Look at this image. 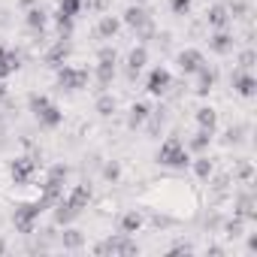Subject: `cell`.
I'll return each instance as SVG.
<instances>
[{"instance_id": "cell-38", "label": "cell", "mask_w": 257, "mask_h": 257, "mask_svg": "<svg viewBox=\"0 0 257 257\" xmlns=\"http://www.w3.org/2000/svg\"><path fill=\"white\" fill-rule=\"evenodd\" d=\"M0 124H4V115H0Z\"/></svg>"}, {"instance_id": "cell-12", "label": "cell", "mask_w": 257, "mask_h": 257, "mask_svg": "<svg viewBox=\"0 0 257 257\" xmlns=\"http://www.w3.org/2000/svg\"><path fill=\"white\" fill-rule=\"evenodd\" d=\"M140 230H143V215H140L137 209H131V212H124V215H121V221H118V233L134 236V233H140Z\"/></svg>"}, {"instance_id": "cell-6", "label": "cell", "mask_w": 257, "mask_h": 257, "mask_svg": "<svg viewBox=\"0 0 257 257\" xmlns=\"http://www.w3.org/2000/svg\"><path fill=\"white\" fill-rule=\"evenodd\" d=\"M10 173H13V182L16 185H31V179L37 173V158H28V155L16 158L13 167H10Z\"/></svg>"}, {"instance_id": "cell-30", "label": "cell", "mask_w": 257, "mask_h": 257, "mask_svg": "<svg viewBox=\"0 0 257 257\" xmlns=\"http://www.w3.org/2000/svg\"><path fill=\"white\" fill-rule=\"evenodd\" d=\"M115 61H118V52H115L112 46H103V49L97 52V64H112V67H115Z\"/></svg>"}, {"instance_id": "cell-13", "label": "cell", "mask_w": 257, "mask_h": 257, "mask_svg": "<svg viewBox=\"0 0 257 257\" xmlns=\"http://www.w3.org/2000/svg\"><path fill=\"white\" fill-rule=\"evenodd\" d=\"M230 13H227V7H221V4H215L212 10H206V25H212L215 31H224L227 25H230Z\"/></svg>"}, {"instance_id": "cell-20", "label": "cell", "mask_w": 257, "mask_h": 257, "mask_svg": "<svg viewBox=\"0 0 257 257\" xmlns=\"http://www.w3.org/2000/svg\"><path fill=\"white\" fill-rule=\"evenodd\" d=\"M76 215H79V212H76V209H73V206H70L64 197L55 203V224H58V227H67V224H73V218H76Z\"/></svg>"}, {"instance_id": "cell-8", "label": "cell", "mask_w": 257, "mask_h": 257, "mask_svg": "<svg viewBox=\"0 0 257 257\" xmlns=\"http://www.w3.org/2000/svg\"><path fill=\"white\" fill-rule=\"evenodd\" d=\"M203 64H206V58H203L200 49H185V52H179V70H182L185 76H194Z\"/></svg>"}, {"instance_id": "cell-19", "label": "cell", "mask_w": 257, "mask_h": 257, "mask_svg": "<svg viewBox=\"0 0 257 257\" xmlns=\"http://www.w3.org/2000/svg\"><path fill=\"white\" fill-rule=\"evenodd\" d=\"M67 55H70V46H67L64 40H58V43H55V46H52V49L46 52V64L58 70V67H61V64L67 61Z\"/></svg>"}, {"instance_id": "cell-10", "label": "cell", "mask_w": 257, "mask_h": 257, "mask_svg": "<svg viewBox=\"0 0 257 257\" xmlns=\"http://www.w3.org/2000/svg\"><path fill=\"white\" fill-rule=\"evenodd\" d=\"M233 88H236V94H242V97H254L257 82H254V76H251L248 70H236V73H233Z\"/></svg>"}, {"instance_id": "cell-3", "label": "cell", "mask_w": 257, "mask_h": 257, "mask_svg": "<svg viewBox=\"0 0 257 257\" xmlns=\"http://www.w3.org/2000/svg\"><path fill=\"white\" fill-rule=\"evenodd\" d=\"M58 85L67 91H82L88 85V70L73 67V64H61L58 67Z\"/></svg>"}, {"instance_id": "cell-36", "label": "cell", "mask_w": 257, "mask_h": 257, "mask_svg": "<svg viewBox=\"0 0 257 257\" xmlns=\"http://www.w3.org/2000/svg\"><path fill=\"white\" fill-rule=\"evenodd\" d=\"M0 100H7V85H4V79H0Z\"/></svg>"}, {"instance_id": "cell-37", "label": "cell", "mask_w": 257, "mask_h": 257, "mask_svg": "<svg viewBox=\"0 0 257 257\" xmlns=\"http://www.w3.org/2000/svg\"><path fill=\"white\" fill-rule=\"evenodd\" d=\"M4 251H7V242H4V239H0V254H4Z\"/></svg>"}, {"instance_id": "cell-31", "label": "cell", "mask_w": 257, "mask_h": 257, "mask_svg": "<svg viewBox=\"0 0 257 257\" xmlns=\"http://www.w3.org/2000/svg\"><path fill=\"white\" fill-rule=\"evenodd\" d=\"M103 179H106V182H118V179H121V167H118L115 161H109V164L103 167Z\"/></svg>"}, {"instance_id": "cell-15", "label": "cell", "mask_w": 257, "mask_h": 257, "mask_svg": "<svg viewBox=\"0 0 257 257\" xmlns=\"http://www.w3.org/2000/svg\"><path fill=\"white\" fill-rule=\"evenodd\" d=\"M64 200H67L76 212H82V209H88V203H91V188H88V185H76Z\"/></svg>"}, {"instance_id": "cell-34", "label": "cell", "mask_w": 257, "mask_h": 257, "mask_svg": "<svg viewBox=\"0 0 257 257\" xmlns=\"http://www.w3.org/2000/svg\"><path fill=\"white\" fill-rule=\"evenodd\" d=\"M19 4H22L25 10H31V7H40V0H19Z\"/></svg>"}, {"instance_id": "cell-32", "label": "cell", "mask_w": 257, "mask_h": 257, "mask_svg": "<svg viewBox=\"0 0 257 257\" xmlns=\"http://www.w3.org/2000/svg\"><path fill=\"white\" fill-rule=\"evenodd\" d=\"M170 10H173L176 16H185V13L191 10V0H170Z\"/></svg>"}, {"instance_id": "cell-1", "label": "cell", "mask_w": 257, "mask_h": 257, "mask_svg": "<svg viewBox=\"0 0 257 257\" xmlns=\"http://www.w3.org/2000/svg\"><path fill=\"white\" fill-rule=\"evenodd\" d=\"M49 209V203L40 197V200H34V203H22V206H16V215H13V224H16V230L19 233H25V236H31L34 230H37V221H40V215Z\"/></svg>"}, {"instance_id": "cell-2", "label": "cell", "mask_w": 257, "mask_h": 257, "mask_svg": "<svg viewBox=\"0 0 257 257\" xmlns=\"http://www.w3.org/2000/svg\"><path fill=\"white\" fill-rule=\"evenodd\" d=\"M158 161H161L164 167H176V170H182V167L191 164V155H188V146H185L182 140L170 137V140H164V146H161V152H158Z\"/></svg>"}, {"instance_id": "cell-17", "label": "cell", "mask_w": 257, "mask_h": 257, "mask_svg": "<svg viewBox=\"0 0 257 257\" xmlns=\"http://www.w3.org/2000/svg\"><path fill=\"white\" fill-rule=\"evenodd\" d=\"M209 49H212L215 55H230V52H233V37H230L227 31H215V34L209 37Z\"/></svg>"}, {"instance_id": "cell-22", "label": "cell", "mask_w": 257, "mask_h": 257, "mask_svg": "<svg viewBox=\"0 0 257 257\" xmlns=\"http://www.w3.org/2000/svg\"><path fill=\"white\" fill-rule=\"evenodd\" d=\"M118 28H121V22H118L115 16H103L100 25H97V37H100V40H112V37L118 34Z\"/></svg>"}, {"instance_id": "cell-35", "label": "cell", "mask_w": 257, "mask_h": 257, "mask_svg": "<svg viewBox=\"0 0 257 257\" xmlns=\"http://www.w3.org/2000/svg\"><path fill=\"white\" fill-rule=\"evenodd\" d=\"M248 251H257V236H248Z\"/></svg>"}, {"instance_id": "cell-27", "label": "cell", "mask_w": 257, "mask_h": 257, "mask_svg": "<svg viewBox=\"0 0 257 257\" xmlns=\"http://www.w3.org/2000/svg\"><path fill=\"white\" fill-rule=\"evenodd\" d=\"M58 4H61V10L58 13H64V16H79L82 13V7H85V0H58Z\"/></svg>"}, {"instance_id": "cell-5", "label": "cell", "mask_w": 257, "mask_h": 257, "mask_svg": "<svg viewBox=\"0 0 257 257\" xmlns=\"http://www.w3.org/2000/svg\"><path fill=\"white\" fill-rule=\"evenodd\" d=\"M170 88H173L170 70H167V67H155V70L149 73V79H146V91H149L152 97H164Z\"/></svg>"}, {"instance_id": "cell-23", "label": "cell", "mask_w": 257, "mask_h": 257, "mask_svg": "<svg viewBox=\"0 0 257 257\" xmlns=\"http://www.w3.org/2000/svg\"><path fill=\"white\" fill-rule=\"evenodd\" d=\"M215 121H218V115H215V109H212V106L197 109V124L203 127V131H215Z\"/></svg>"}, {"instance_id": "cell-9", "label": "cell", "mask_w": 257, "mask_h": 257, "mask_svg": "<svg viewBox=\"0 0 257 257\" xmlns=\"http://www.w3.org/2000/svg\"><path fill=\"white\" fill-rule=\"evenodd\" d=\"M37 121H40V127H43V131H55V127H61V121H64V112L55 106V103H49L40 115H34Z\"/></svg>"}, {"instance_id": "cell-33", "label": "cell", "mask_w": 257, "mask_h": 257, "mask_svg": "<svg viewBox=\"0 0 257 257\" xmlns=\"http://www.w3.org/2000/svg\"><path fill=\"white\" fill-rule=\"evenodd\" d=\"M239 61H242V70H251V67H254V52H251V49H248V52H242V58H239Z\"/></svg>"}, {"instance_id": "cell-24", "label": "cell", "mask_w": 257, "mask_h": 257, "mask_svg": "<svg viewBox=\"0 0 257 257\" xmlns=\"http://www.w3.org/2000/svg\"><path fill=\"white\" fill-rule=\"evenodd\" d=\"M94 73H97V85H100L103 91H106V88L112 85V79H115V67H112V64H97Z\"/></svg>"}, {"instance_id": "cell-4", "label": "cell", "mask_w": 257, "mask_h": 257, "mask_svg": "<svg viewBox=\"0 0 257 257\" xmlns=\"http://www.w3.org/2000/svg\"><path fill=\"white\" fill-rule=\"evenodd\" d=\"M94 251H97V254H137L140 245L127 236V233H118V236H109L106 242H100Z\"/></svg>"}, {"instance_id": "cell-11", "label": "cell", "mask_w": 257, "mask_h": 257, "mask_svg": "<svg viewBox=\"0 0 257 257\" xmlns=\"http://www.w3.org/2000/svg\"><path fill=\"white\" fill-rule=\"evenodd\" d=\"M146 61H149L146 46H137L131 55H127V79H137V76H140V70L146 67Z\"/></svg>"}, {"instance_id": "cell-26", "label": "cell", "mask_w": 257, "mask_h": 257, "mask_svg": "<svg viewBox=\"0 0 257 257\" xmlns=\"http://www.w3.org/2000/svg\"><path fill=\"white\" fill-rule=\"evenodd\" d=\"M209 140H212V131H203V127H200V131H197V137L188 143V149H191V152H206Z\"/></svg>"}, {"instance_id": "cell-16", "label": "cell", "mask_w": 257, "mask_h": 257, "mask_svg": "<svg viewBox=\"0 0 257 257\" xmlns=\"http://www.w3.org/2000/svg\"><path fill=\"white\" fill-rule=\"evenodd\" d=\"M25 25H28L34 34H43V31L49 28V16H46L40 7H31V10L25 13Z\"/></svg>"}, {"instance_id": "cell-18", "label": "cell", "mask_w": 257, "mask_h": 257, "mask_svg": "<svg viewBox=\"0 0 257 257\" xmlns=\"http://www.w3.org/2000/svg\"><path fill=\"white\" fill-rule=\"evenodd\" d=\"M149 115H152V109L146 103H134L131 106V115H127V127H131V131H140V127L149 121Z\"/></svg>"}, {"instance_id": "cell-21", "label": "cell", "mask_w": 257, "mask_h": 257, "mask_svg": "<svg viewBox=\"0 0 257 257\" xmlns=\"http://www.w3.org/2000/svg\"><path fill=\"white\" fill-rule=\"evenodd\" d=\"M61 245H64L67 251H79V248L85 245V236H82V230H76V227H70V224H67V230L61 233Z\"/></svg>"}, {"instance_id": "cell-28", "label": "cell", "mask_w": 257, "mask_h": 257, "mask_svg": "<svg viewBox=\"0 0 257 257\" xmlns=\"http://www.w3.org/2000/svg\"><path fill=\"white\" fill-rule=\"evenodd\" d=\"M194 173H197V179H209V176H212V161L200 155V158L194 161Z\"/></svg>"}, {"instance_id": "cell-25", "label": "cell", "mask_w": 257, "mask_h": 257, "mask_svg": "<svg viewBox=\"0 0 257 257\" xmlns=\"http://www.w3.org/2000/svg\"><path fill=\"white\" fill-rule=\"evenodd\" d=\"M115 106H118V103H115V97H112V94H106V91H103V94L97 97V112H100L103 118H109V115L115 112Z\"/></svg>"}, {"instance_id": "cell-7", "label": "cell", "mask_w": 257, "mask_h": 257, "mask_svg": "<svg viewBox=\"0 0 257 257\" xmlns=\"http://www.w3.org/2000/svg\"><path fill=\"white\" fill-rule=\"evenodd\" d=\"M19 67H22V58H19V52L0 43V79H10V76H16V73H19Z\"/></svg>"}, {"instance_id": "cell-29", "label": "cell", "mask_w": 257, "mask_h": 257, "mask_svg": "<svg viewBox=\"0 0 257 257\" xmlns=\"http://www.w3.org/2000/svg\"><path fill=\"white\" fill-rule=\"evenodd\" d=\"M224 236H230V239H239L242 236V218L239 215L233 221H224Z\"/></svg>"}, {"instance_id": "cell-14", "label": "cell", "mask_w": 257, "mask_h": 257, "mask_svg": "<svg viewBox=\"0 0 257 257\" xmlns=\"http://www.w3.org/2000/svg\"><path fill=\"white\" fill-rule=\"evenodd\" d=\"M194 76H197V94H200V97H206V94L215 88V79H218V73H215L212 67H206V64H203V67H200Z\"/></svg>"}]
</instances>
